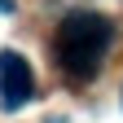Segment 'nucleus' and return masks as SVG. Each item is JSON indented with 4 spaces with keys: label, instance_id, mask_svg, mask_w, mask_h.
I'll list each match as a JSON object with an SVG mask.
<instances>
[{
    "label": "nucleus",
    "instance_id": "1",
    "mask_svg": "<svg viewBox=\"0 0 123 123\" xmlns=\"http://www.w3.org/2000/svg\"><path fill=\"white\" fill-rule=\"evenodd\" d=\"M110 40H114L110 18H101V13H92V9L66 13V22L57 26V62H62V70L75 75V79L97 75Z\"/></svg>",
    "mask_w": 123,
    "mask_h": 123
},
{
    "label": "nucleus",
    "instance_id": "2",
    "mask_svg": "<svg viewBox=\"0 0 123 123\" xmlns=\"http://www.w3.org/2000/svg\"><path fill=\"white\" fill-rule=\"evenodd\" d=\"M35 92V75H31V62L13 49H0V110H18L31 101Z\"/></svg>",
    "mask_w": 123,
    "mask_h": 123
},
{
    "label": "nucleus",
    "instance_id": "3",
    "mask_svg": "<svg viewBox=\"0 0 123 123\" xmlns=\"http://www.w3.org/2000/svg\"><path fill=\"white\" fill-rule=\"evenodd\" d=\"M9 9H13V0H0V13H9Z\"/></svg>",
    "mask_w": 123,
    "mask_h": 123
}]
</instances>
